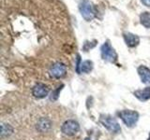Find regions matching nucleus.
<instances>
[{"label": "nucleus", "instance_id": "obj_16", "mask_svg": "<svg viewBox=\"0 0 150 140\" xmlns=\"http://www.w3.org/2000/svg\"><path fill=\"white\" fill-rule=\"evenodd\" d=\"M142 3L144 5V6L150 8V0H142Z\"/></svg>", "mask_w": 150, "mask_h": 140}, {"label": "nucleus", "instance_id": "obj_4", "mask_svg": "<svg viewBox=\"0 0 150 140\" xmlns=\"http://www.w3.org/2000/svg\"><path fill=\"white\" fill-rule=\"evenodd\" d=\"M79 9L86 21H92L95 18V10L92 4L88 0H83L79 5Z\"/></svg>", "mask_w": 150, "mask_h": 140}, {"label": "nucleus", "instance_id": "obj_17", "mask_svg": "<svg viewBox=\"0 0 150 140\" xmlns=\"http://www.w3.org/2000/svg\"><path fill=\"white\" fill-rule=\"evenodd\" d=\"M84 140H91V139H90V138H89V137H86V139H84Z\"/></svg>", "mask_w": 150, "mask_h": 140}, {"label": "nucleus", "instance_id": "obj_11", "mask_svg": "<svg viewBox=\"0 0 150 140\" xmlns=\"http://www.w3.org/2000/svg\"><path fill=\"white\" fill-rule=\"evenodd\" d=\"M50 128H51V121L48 119L42 118L38 121L37 129L39 130L40 132H47Z\"/></svg>", "mask_w": 150, "mask_h": 140}, {"label": "nucleus", "instance_id": "obj_12", "mask_svg": "<svg viewBox=\"0 0 150 140\" xmlns=\"http://www.w3.org/2000/svg\"><path fill=\"white\" fill-rule=\"evenodd\" d=\"M93 69V63L91 61L86 60L81 63L80 65V72L81 73H89Z\"/></svg>", "mask_w": 150, "mask_h": 140}, {"label": "nucleus", "instance_id": "obj_2", "mask_svg": "<svg viewBox=\"0 0 150 140\" xmlns=\"http://www.w3.org/2000/svg\"><path fill=\"white\" fill-rule=\"evenodd\" d=\"M118 116L128 127H133L139 120L138 112L133 110H129V109L120 111L118 113Z\"/></svg>", "mask_w": 150, "mask_h": 140}, {"label": "nucleus", "instance_id": "obj_8", "mask_svg": "<svg viewBox=\"0 0 150 140\" xmlns=\"http://www.w3.org/2000/svg\"><path fill=\"white\" fill-rule=\"evenodd\" d=\"M124 40L126 42V44L129 48H134L140 43V37L137 35H134L132 33H124L123 34Z\"/></svg>", "mask_w": 150, "mask_h": 140}, {"label": "nucleus", "instance_id": "obj_15", "mask_svg": "<svg viewBox=\"0 0 150 140\" xmlns=\"http://www.w3.org/2000/svg\"><path fill=\"white\" fill-rule=\"evenodd\" d=\"M62 87L63 86H61L59 87L57 90H55L54 92H52V96H51V100H56L58 98V94H59V92L62 90Z\"/></svg>", "mask_w": 150, "mask_h": 140}, {"label": "nucleus", "instance_id": "obj_18", "mask_svg": "<svg viewBox=\"0 0 150 140\" xmlns=\"http://www.w3.org/2000/svg\"><path fill=\"white\" fill-rule=\"evenodd\" d=\"M147 140H150V134H149V136H148V139Z\"/></svg>", "mask_w": 150, "mask_h": 140}, {"label": "nucleus", "instance_id": "obj_13", "mask_svg": "<svg viewBox=\"0 0 150 140\" xmlns=\"http://www.w3.org/2000/svg\"><path fill=\"white\" fill-rule=\"evenodd\" d=\"M140 22L145 28H150V13L143 12L140 15Z\"/></svg>", "mask_w": 150, "mask_h": 140}, {"label": "nucleus", "instance_id": "obj_10", "mask_svg": "<svg viewBox=\"0 0 150 140\" xmlns=\"http://www.w3.org/2000/svg\"><path fill=\"white\" fill-rule=\"evenodd\" d=\"M134 96L138 98L140 101L145 102L150 99V87H146L143 90H137L134 92Z\"/></svg>", "mask_w": 150, "mask_h": 140}, {"label": "nucleus", "instance_id": "obj_5", "mask_svg": "<svg viewBox=\"0 0 150 140\" xmlns=\"http://www.w3.org/2000/svg\"><path fill=\"white\" fill-rule=\"evenodd\" d=\"M80 130V125L77 121L72 120H69L67 121H65L63 123L62 127H61V131L62 133L66 135H71L76 134Z\"/></svg>", "mask_w": 150, "mask_h": 140}, {"label": "nucleus", "instance_id": "obj_14", "mask_svg": "<svg viewBox=\"0 0 150 140\" xmlns=\"http://www.w3.org/2000/svg\"><path fill=\"white\" fill-rule=\"evenodd\" d=\"M13 132V129L9 126L8 124H2V129H1V135L2 136H8Z\"/></svg>", "mask_w": 150, "mask_h": 140}, {"label": "nucleus", "instance_id": "obj_3", "mask_svg": "<svg viewBox=\"0 0 150 140\" xmlns=\"http://www.w3.org/2000/svg\"><path fill=\"white\" fill-rule=\"evenodd\" d=\"M100 123L104 126L108 131H110L111 133L116 134V133L120 132L121 128H120L119 123H117V120L115 118H112V117H111L110 115H101L100 118Z\"/></svg>", "mask_w": 150, "mask_h": 140}, {"label": "nucleus", "instance_id": "obj_1", "mask_svg": "<svg viewBox=\"0 0 150 140\" xmlns=\"http://www.w3.org/2000/svg\"><path fill=\"white\" fill-rule=\"evenodd\" d=\"M100 52H101V57L104 61H107V62L112 63V64L116 63L117 53L115 50V49L112 47L109 41H106L105 43L101 46Z\"/></svg>", "mask_w": 150, "mask_h": 140}, {"label": "nucleus", "instance_id": "obj_7", "mask_svg": "<svg viewBox=\"0 0 150 140\" xmlns=\"http://www.w3.org/2000/svg\"><path fill=\"white\" fill-rule=\"evenodd\" d=\"M32 94L34 97L41 99L49 94V88L43 83H38L32 89Z\"/></svg>", "mask_w": 150, "mask_h": 140}, {"label": "nucleus", "instance_id": "obj_6", "mask_svg": "<svg viewBox=\"0 0 150 140\" xmlns=\"http://www.w3.org/2000/svg\"><path fill=\"white\" fill-rule=\"evenodd\" d=\"M49 73L54 78H62L67 73V66L62 63H55L51 66Z\"/></svg>", "mask_w": 150, "mask_h": 140}, {"label": "nucleus", "instance_id": "obj_9", "mask_svg": "<svg viewBox=\"0 0 150 140\" xmlns=\"http://www.w3.org/2000/svg\"><path fill=\"white\" fill-rule=\"evenodd\" d=\"M137 71L142 82L144 84H150V69L144 65H140Z\"/></svg>", "mask_w": 150, "mask_h": 140}]
</instances>
